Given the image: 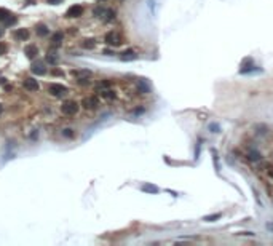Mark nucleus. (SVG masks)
Returning <instances> with one entry per match:
<instances>
[{
  "instance_id": "0eeeda50",
  "label": "nucleus",
  "mask_w": 273,
  "mask_h": 246,
  "mask_svg": "<svg viewBox=\"0 0 273 246\" xmlns=\"http://www.w3.org/2000/svg\"><path fill=\"white\" fill-rule=\"evenodd\" d=\"M30 70H32V74H35V75H45V74H46L45 62H42V61L34 62L32 67H30Z\"/></svg>"
},
{
  "instance_id": "a878e982",
  "label": "nucleus",
  "mask_w": 273,
  "mask_h": 246,
  "mask_svg": "<svg viewBox=\"0 0 273 246\" xmlns=\"http://www.w3.org/2000/svg\"><path fill=\"white\" fill-rule=\"evenodd\" d=\"M209 128L212 130V133H219V126H217L216 123H212V125H209Z\"/></svg>"
},
{
  "instance_id": "1a4fd4ad",
  "label": "nucleus",
  "mask_w": 273,
  "mask_h": 246,
  "mask_svg": "<svg viewBox=\"0 0 273 246\" xmlns=\"http://www.w3.org/2000/svg\"><path fill=\"white\" fill-rule=\"evenodd\" d=\"M14 38L19 40V42L27 40V38H29V30H27V29H18L16 32H14Z\"/></svg>"
},
{
  "instance_id": "9b49d317",
  "label": "nucleus",
  "mask_w": 273,
  "mask_h": 246,
  "mask_svg": "<svg viewBox=\"0 0 273 246\" xmlns=\"http://www.w3.org/2000/svg\"><path fill=\"white\" fill-rule=\"evenodd\" d=\"M35 30H37V34L40 35V37H46V35L50 34V29L46 27V24H43V22H40V24H37V27H35Z\"/></svg>"
},
{
  "instance_id": "f257e3e1",
  "label": "nucleus",
  "mask_w": 273,
  "mask_h": 246,
  "mask_svg": "<svg viewBox=\"0 0 273 246\" xmlns=\"http://www.w3.org/2000/svg\"><path fill=\"white\" fill-rule=\"evenodd\" d=\"M48 93L54 97H62L69 93V89H67V87H64V85H61V83H51L48 87Z\"/></svg>"
},
{
  "instance_id": "2eb2a0df",
  "label": "nucleus",
  "mask_w": 273,
  "mask_h": 246,
  "mask_svg": "<svg viewBox=\"0 0 273 246\" xmlns=\"http://www.w3.org/2000/svg\"><path fill=\"white\" fill-rule=\"evenodd\" d=\"M142 190H144V192H149V193H157L158 187L152 185V184H145V185H142Z\"/></svg>"
},
{
  "instance_id": "20e7f679",
  "label": "nucleus",
  "mask_w": 273,
  "mask_h": 246,
  "mask_svg": "<svg viewBox=\"0 0 273 246\" xmlns=\"http://www.w3.org/2000/svg\"><path fill=\"white\" fill-rule=\"evenodd\" d=\"M83 14V6L82 5H72L69 10L66 11L67 18H80Z\"/></svg>"
},
{
  "instance_id": "bb28decb",
  "label": "nucleus",
  "mask_w": 273,
  "mask_h": 246,
  "mask_svg": "<svg viewBox=\"0 0 273 246\" xmlns=\"http://www.w3.org/2000/svg\"><path fill=\"white\" fill-rule=\"evenodd\" d=\"M46 2H48L50 5H58V3H61L62 0H46Z\"/></svg>"
},
{
  "instance_id": "dca6fc26",
  "label": "nucleus",
  "mask_w": 273,
  "mask_h": 246,
  "mask_svg": "<svg viewBox=\"0 0 273 246\" xmlns=\"http://www.w3.org/2000/svg\"><path fill=\"white\" fill-rule=\"evenodd\" d=\"M10 11L8 10H5V8H0V22H5L6 19H8V16H10Z\"/></svg>"
},
{
  "instance_id": "a211bd4d",
  "label": "nucleus",
  "mask_w": 273,
  "mask_h": 246,
  "mask_svg": "<svg viewBox=\"0 0 273 246\" xmlns=\"http://www.w3.org/2000/svg\"><path fill=\"white\" fill-rule=\"evenodd\" d=\"M105 21H112V19H115V11L113 10H105Z\"/></svg>"
},
{
  "instance_id": "393cba45",
  "label": "nucleus",
  "mask_w": 273,
  "mask_h": 246,
  "mask_svg": "<svg viewBox=\"0 0 273 246\" xmlns=\"http://www.w3.org/2000/svg\"><path fill=\"white\" fill-rule=\"evenodd\" d=\"M6 50H8V46L3 43V42H0V54H5Z\"/></svg>"
},
{
  "instance_id": "aec40b11",
  "label": "nucleus",
  "mask_w": 273,
  "mask_h": 246,
  "mask_svg": "<svg viewBox=\"0 0 273 246\" xmlns=\"http://www.w3.org/2000/svg\"><path fill=\"white\" fill-rule=\"evenodd\" d=\"M16 21H18L16 16H14V14H10L8 19L5 21V26H13V24H16Z\"/></svg>"
},
{
  "instance_id": "4be33fe9",
  "label": "nucleus",
  "mask_w": 273,
  "mask_h": 246,
  "mask_svg": "<svg viewBox=\"0 0 273 246\" xmlns=\"http://www.w3.org/2000/svg\"><path fill=\"white\" fill-rule=\"evenodd\" d=\"M74 130L72 128H66V130H62V136H66V138H74Z\"/></svg>"
},
{
  "instance_id": "c756f323",
  "label": "nucleus",
  "mask_w": 273,
  "mask_h": 246,
  "mask_svg": "<svg viewBox=\"0 0 273 246\" xmlns=\"http://www.w3.org/2000/svg\"><path fill=\"white\" fill-rule=\"evenodd\" d=\"M2 35H3V27L0 26V37H2Z\"/></svg>"
},
{
  "instance_id": "6e6552de",
  "label": "nucleus",
  "mask_w": 273,
  "mask_h": 246,
  "mask_svg": "<svg viewBox=\"0 0 273 246\" xmlns=\"http://www.w3.org/2000/svg\"><path fill=\"white\" fill-rule=\"evenodd\" d=\"M24 54L29 58V59H34V58H37V54H38V48L35 45H27L24 48Z\"/></svg>"
},
{
  "instance_id": "b1692460",
  "label": "nucleus",
  "mask_w": 273,
  "mask_h": 246,
  "mask_svg": "<svg viewBox=\"0 0 273 246\" xmlns=\"http://www.w3.org/2000/svg\"><path fill=\"white\" fill-rule=\"evenodd\" d=\"M104 13H105V10L102 8V6H96V8H94V11H93L94 16H102Z\"/></svg>"
},
{
  "instance_id": "cd10ccee",
  "label": "nucleus",
  "mask_w": 273,
  "mask_h": 246,
  "mask_svg": "<svg viewBox=\"0 0 273 246\" xmlns=\"http://www.w3.org/2000/svg\"><path fill=\"white\" fill-rule=\"evenodd\" d=\"M53 74H54V75H62L61 70H53Z\"/></svg>"
},
{
  "instance_id": "f03ea898",
  "label": "nucleus",
  "mask_w": 273,
  "mask_h": 246,
  "mask_svg": "<svg viewBox=\"0 0 273 246\" xmlns=\"http://www.w3.org/2000/svg\"><path fill=\"white\" fill-rule=\"evenodd\" d=\"M61 112L64 115L77 114V112H78V102H75V101H66V102L61 105Z\"/></svg>"
},
{
  "instance_id": "4468645a",
  "label": "nucleus",
  "mask_w": 273,
  "mask_h": 246,
  "mask_svg": "<svg viewBox=\"0 0 273 246\" xmlns=\"http://www.w3.org/2000/svg\"><path fill=\"white\" fill-rule=\"evenodd\" d=\"M46 61H48L51 66H54V64H58V56L53 51H48V54H46Z\"/></svg>"
},
{
  "instance_id": "6ab92c4d",
  "label": "nucleus",
  "mask_w": 273,
  "mask_h": 246,
  "mask_svg": "<svg viewBox=\"0 0 273 246\" xmlns=\"http://www.w3.org/2000/svg\"><path fill=\"white\" fill-rule=\"evenodd\" d=\"M217 219H220V214L217 213V214H212V216H206V217H203V221H206V222H214Z\"/></svg>"
},
{
  "instance_id": "9d476101",
  "label": "nucleus",
  "mask_w": 273,
  "mask_h": 246,
  "mask_svg": "<svg viewBox=\"0 0 273 246\" xmlns=\"http://www.w3.org/2000/svg\"><path fill=\"white\" fill-rule=\"evenodd\" d=\"M120 58H121L123 61H133V59H136V58H137V54H136V51H134V50H126V51L121 53Z\"/></svg>"
},
{
  "instance_id": "2f4dec72",
  "label": "nucleus",
  "mask_w": 273,
  "mask_h": 246,
  "mask_svg": "<svg viewBox=\"0 0 273 246\" xmlns=\"http://www.w3.org/2000/svg\"><path fill=\"white\" fill-rule=\"evenodd\" d=\"M99 2H105V0H99Z\"/></svg>"
},
{
  "instance_id": "ddd939ff",
  "label": "nucleus",
  "mask_w": 273,
  "mask_h": 246,
  "mask_svg": "<svg viewBox=\"0 0 273 246\" xmlns=\"http://www.w3.org/2000/svg\"><path fill=\"white\" fill-rule=\"evenodd\" d=\"M82 46L85 50H93L94 46H96V40H94V38H85V40L82 42Z\"/></svg>"
},
{
  "instance_id": "7ed1b4c3",
  "label": "nucleus",
  "mask_w": 273,
  "mask_h": 246,
  "mask_svg": "<svg viewBox=\"0 0 273 246\" xmlns=\"http://www.w3.org/2000/svg\"><path fill=\"white\" fill-rule=\"evenodd\" d=\"M104 40H105V43L110 45V46L121 45V37H120V34H118V32H115V30H110V32L105 34Z\"/></svg>"
},
{
  "instance_id": "5701e85b",
  "label": "nucleus",
  "mask_w": 273,
  "mask_h": 246,
  "mask_svg": "<svg viewBox=\"0 0 273 246\" xmlns=\"http://www.w3.org/2000/svg\"><path fill=\"white\" fill-rule=\"evenodd\" d=\"M137 88H139V91H141V93H149V91H150V89H149V87L144 83V82H139Z\"/></svg>"
},
{
  "instance_id": "c85d7f7f",
  "label": "nucleus",
  "mask_w": 273,
  "mask_h": 246,
  "mask_svg": "<svg viewBox=\"0 0 273 246\" xmlns=\"http://www.w3.org/2000/svg\"><path fill=\"white\" fill-rule=\"evenodd\" d=\"M268 174H270V177H273V168H272L270 171H268Z\"/></svg>"
},
{
  "instance_id": "412c9836",
  "label": "nucleus",
  "mask_w": 273,
  "mask_h": 246,
  "mask_svg": "<svg viewBox=\"0 0 273 246\" xmlns=\"http://www.w3.org/2000/svg\"><path fill=\"white\" fill-rule=\"evenodd\" d=\"M102 96H104L105 99H113V97H115V93L110 91V89H105V91H102Z\"/></svg>"
},
{
  "instance_id": "7c9ffc66",
  "label": "nucleus",
  "mask_w": 273,
  "mask_h": 246,
  "mask_svg": "<svg viewBox=\"0 0 273 246\" xmlns=\"http://www.w3.org/2000/svg\"><path fill=\"white\" fill-rule=\"evenodd\" d=\"M2 110H3V107H2V104H0V114H2Z\"/></svg>"
},
{
  "instance_id": "f3484780",
  "label": "nucleus",
  "mask_w": 273,
  "mask_h": 246,
  "mask_svg": "<svg viewBox=\"0 0 273 246\" xmlns=\"http://www.w3.org/2000/svg\"><path fill=\"white\" fill-rule=\"evenodd\" d=\"M260 157H262V155H260L257 150H249V158H251L252 162H256V160H260Z\"/></svg>"
},
{
  "instance_id": "f8f14e48",
  "label": "nucleus",
  "mask_w": 273,
  "mask_h": 246,
  "mask_svg": "<svg viewBox=\"0 0 273 246\" xmlns=\"http://www.w3.org/2000/svg\"><path fill=\"white\" fill-rule=\"evenodd\" d=\"M62 38H64V34L62 32H54V34H51V43L59 45L62 42Z\"/></svg>"
},
{
  "instance_id": "423d86ee",
  "label": "nucleus",
  "mask_w": 273,
  "mask_h": 246,
  "mask_svg": "<svg viewBox=\"0 0 273 246\" xmlns=\"http://www.w3.org/2000/svg\"><path fill=\"white\" fill-rule=\"evenodd\" d=\"M82 105L85 109H96L98 105H99V101H98L96 96H90V97H85V99L82 101Z\"/></svg>"
},
{
  "instance_id": "39448f33",
  "label": "nucleus",
  "mask_w": 273,
  "mask_h": 246,
  "mask_svg": "<svg viewBox=\"0 0 273 246\" xmlns=\"http://www.w3.org/2000/svg\"><path fill=\"white\" fill-rule=\"evenodd\" d=\"M22 87H24L27 91H38V88H40V85H38V82L35 79H24V82H22Z\"/></svg>"
}]
</instances>
